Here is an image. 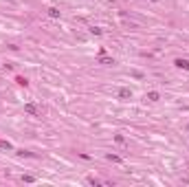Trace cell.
Returning <instances> with one entry per match:
<instances>
[{"mask_svg":"<svg viewBox=\"0 0 189 187\" xmlns=\"http://www.w3.org/2000/svg\"><path fill=\"white\" fill-rule=\"evenodd\" d=\"M24 112H29V115H33V117H40L42 115V110H40L35 104H24Z\"/></svg>","mask_w":189,"mask_h":187,"instance_id":"6da1fadb","label":"cell"},{"mask_svg":"<svg viewBox=\"0 0 189 187\" xmlns=\"http://www.w3.org/2000/svg\"><path fill=\"white\" fill-rule=\"evenodd\" d=\"M174 64H176L178 68H185V70H189V62H187V60H180V57H178V60H176Z\"/></svg>","mask_w":189,"mask_h":187,"instance_id":"7a4b0ae2","label":"cell"},{"mask_svg":"<svg viewBox=\"0 0 189 187\" xmlns=\"http://www.w3.org/2000/svg\"><path fill=\"white\" fill-rule=\"evenodd\" d=\"M147 99H150V101H158V99H161V95H158L156 90H150V93H147Z\"/></svg>","mask_w":189,"mask_h":187,"instance_id":"3957f363","label":"cell"},{"mask_svg":"<svg viewBox=\"0 0 189 187\" xmlns=\"http://www.w3.org/2000/svg\"><path fill=\"white\" fill-rule=\"evenodd\" d=\"M119 97H121V99H128V97H132V93H130L128 88H121V90H119Z\"/></svg>","mask_w":189,"mask_h":187,"instance_id":"277c9868","label":"cell"},{"mask_svg":"<svg viewBox=\"0 0 189 187\" xmlns=\"http://www.w3.org/2000/svg\"><path fill=\"white\" fill-rule=\"evenodd\" d=\"M49 16H51V18H59V9H57V7H51V9H49Z\"/></svg>","mask_w":189,"mask_h":187,"instance_id":"5b68a950","label":"cell"},{"mask_svg":"<svg viewBox=\"0 0 189 187\" xmlns=\"http://www.w3.org/2000/svg\"><path fill=\"white\" fill-rule=\"evenodd\" d=\"M106 159H108V161H112V163H121V156H117V154H108Z\"/></svg>","mask_w":189,"mask_h":187,"instance_id":"8992f818","label":"cell"},{"mask_svg":"<svg viewBox=\"0 0 189 187\" xmlns=\"http://www.w3.org/2000/svg\"><path fill=\"white\" fill-rule=\"evenodd\" d=\"M130 75H132V77H136V79H143V73H141V70H132Z\"/></svg>","mask_w":189,"mask_h":187,"instance_id":"52a82bcc","label":"cell"},{"mask_svg":"<svg viewBox=\"0 0 189 187\" xmlns=\"http://www.w3.org/2000/svg\"><path fill=\"white\" fill-rule=\"evenodd\" d=\"M0 148H5V150H11V148H13V145H11V143H9V141H0Z\"/></svg>","mask_w":189,"mask_h":187,"instance_id":"ba28073f","label":"cell"},{"mask_svg":"<svg viewBox=\"0 0 189 187\" xmlns=\"http://www.w3.org/2000/svg\"><path fill=\"white\" fill-rule=\"evenodd\" d=\"M99 62H101V64H112V60H110V57H103V55H101V57H99Z\"/></svg>","mask_w":189,"mask_h":187,"instance_id":"9c48e42d","label":"cell"},{"mask_svg":"<svg viewBox=\"0 0 189 187\" xmlns=\"http://www.w3.org/2000/svg\"><path fill=\"white\" fill-rule=\"evenodd\" d=\"M22 181H24V183H33V181H35V178H33V176H29V174H26V176H22Z\"/></svg>","mask_w":189,"mask_h":187,"instance_id":"30bf717a","label":"cell"},{"mask_svg":"<svg viewBox=\"0 0 189 187\" xmlns=\"http://www.w3.org/2000/svg\"><path fill=\"white\" fill-rule=\"evenodd\" d=\"M114 141H117V143H126V139L121 137V134H117V137H114Z\"/></svg>","mask_w":189,"mask_h":187,"instance_id":"8fae6325","label":"cell"},{"mask_svg":"<svg viewBox=\"0 0 189 187\" xmlns=\"http://www.w3.org/2000/svg\"><path fill=\"white\" fill-rule=\"evenodd\" d=\"M154 2H158V0H154Z\"/></svg>","mask_w":189,"mask_h":187,"instance_id":"7c38bea8","label":"cell"}]
</instances>
